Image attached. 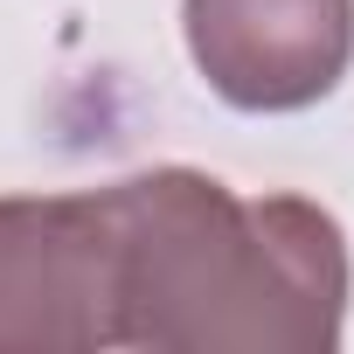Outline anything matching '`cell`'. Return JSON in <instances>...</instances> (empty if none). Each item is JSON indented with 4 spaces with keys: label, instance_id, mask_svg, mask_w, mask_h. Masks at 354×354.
I'll list each match as a JSON object with an SVG mask.
<instances>
[{
    "label": "cell",
    "instance_id": "7a4b0ae2",
    "mask_svg": "<svg viewBox=\"0 0 354 354\" xmlns=\"http://www.w3.org/2000/svg\"><path fill=\"white\" fill-rule=\"evenodd\" d=\"M118 347V223L91 195H0V354Z\"/></svg>",
    "mask_w": 354,
    "mask_h": 354
},
{
    "label": "cell",
    "instance_id": "3957f363",
    "mask_svg": "<svg viewBox=\"0 0 354 354\" xmlns=\"http://www.w3.org/2000/svg\"><path fill=\"white\" fill-rule=\"evenodd\" d=\"M188 56L236 111H306L354 56V0H188Z\"/></svg>",
    "mask_w": 354,
    "mask_h": 354
},
{
    "label": "cell",
    "instance_id": "6da1fadb",
    "mask_svg": "<svg viewBox=\"0 0 354 354\" xmlns=\"http://www.w3.org/2000/svg\"><path fill=\"white\" fill-rule=\"evenodd\" d=\"M104 202L118 223V347L326 354L340 340L347 243L319 202H243L195 167L111 181Z\"/></svg>",
    "mask_w": 354,
    "mask_h": 354
}]
</instances>
